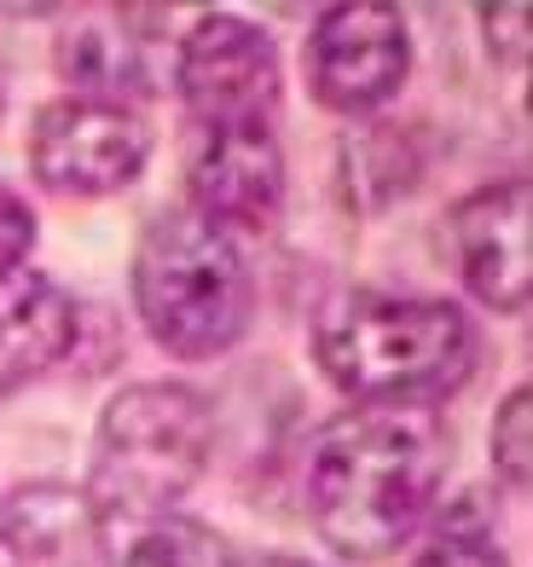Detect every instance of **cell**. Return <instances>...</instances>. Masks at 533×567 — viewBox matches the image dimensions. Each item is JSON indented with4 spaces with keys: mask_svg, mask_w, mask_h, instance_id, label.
<instances>
[{
    "mask_svg": "<svg viewBox=\"0 0 533 567\" xmlns=\"http://www.w3.org/2000/svg\"><path fill=\"white\" fill-rule=\"evenodd\" d=\"M447 475V434L406 405H366L314 441L308 515L348 561H383L435 504Z\"/></svg>",
    "mask_w": 533,
    "mask_h": 567,
    "instance_id": "cell-1",
    "label": "cell"
},
{
    "mask_svg": "<svg viewBox=\"0 0 533 567\" xmlns=\"http://www.w3.org/2000/svg\"><path fill=\"white\" fill-rule=\"evenodd\" d=\"M314 353L342 394L366 405H423L452 394L475 365V330L452 301L348 296L319 319Z\"/></svg>",
    "mask_w": 533,
    "mask_h": 567,
    "instance_id": "cell-2",
    "label": "cell"
},
{
    "mask_svg": "<svg viewBox=\"0 0 533 567\" xmlns=\"http://www.w3.org/2000/svg\"><path fill=\"white\" fill-rule=\"evenodd\" d=\"M134 307L145 330L181 359H215L249 330V267L233 231L192 209H168L145 226L134 255Z\"/></svg>",
    "mask_w": 533,
    "mask_h": 567,
    "instance_id": "cell-3",
    "label": "cell"
},
{
    "mask_svg": "<svg viewBox=\"0 0 533 567\" xmlns=\"http://www.w3.org/2000/svg\"><path fill=\"white\" fill-rule=\"evenodd\" d=\"M215 446V417L203 394L181 382H134L99 423L88 504L99 522H157L181 504Z\"/></svg>",
    "mask_w": 533,
    "mask_h": 567,
    "instance_id": "cell-4",
    "label": "cell"
},
{
    "mask_svg": "<svg viewBox=\"0 0 533 567\" xmlns=\"http://www.w3.org/2000/svg\"><path fill=\"white\" fill-rule=\"evenodd\" d=\"M174 87L197 127H267L278 105V47L249 18L209 12L181 41Z\"/></svg>",
    "mask_w": 533,
    "mask_h": 567,
    "instance_id": "cell-5",
    "label": "cell"
},
{
    "mask_svg": "<svg viewBox=\"0 0 533 567\" xmlns=\"http://www.w3.org/2000/svg\"><path fill=\"white\" fill-rule=\"evenodd\" d=\"M406 70H412V35H406V18L394 7L360 0V7H331L314 23L308 82L325 111H377L406 82Z\"/></svg>",
    "mask_w": 533,
    "mask_h": 567,
    "instance_id": "cell-6",
    "label": "cell"
},
{
    "mask_svg": "<svg viewBox=\"0 0 533 567\" xmlns=\"http://www.w3.org/2000/svg\"><path fill=\"white\" fill-rule=\"evenodd\" d=\"M151 157V134L129 105H93V99H59L47 105L30 140V168L41 186L105 197L122 192Z\"/></svg>",
    "mask_w": 533,
    "mask_h": 567,
    "instance_id": "cell-7",
    "label": "cell"
},
{
    "mask_svg": "<svg viewBox=\"0 0 533 567\" xmlns=\"http://www.w3.org/2000/svg\"><path fill=\"white\" fill-rule=\"evenodd\" d=\"M452 249L475 301L516 313L533 296V192L527 179H493L452 209Z\"/></svg>",
    "mask_w": 533,
    "mask_h": 567,
    "instance_id": "cell-8",
    "label": "cell"
},
{
    "mask_svg": "<svg viewBox=\"0 0 533 567\" xmlns=\"http://www.w3.org/2000/svg\"><path fill=\"white\" fill-rule=\"evenodd\" d=\"M285 203V157L273 127H197L192 215L221 231H256Z\"/></svg>",
    "mask_w": 533,
    "mask_h": 567,
    "instance_id": "cell-9",
    "label": "cell"
},
{
    "mask_svg": "<svg viewBox=\"0 0 533 567\" xmlns=\"http://www.w3.org/2000/svg\"><path fill=\"white\" fill-rule=\"evenodd\" d=\"M151 12H75L59 35V70L75 99L122 105L129 93H151Z\"/></svg>",
    "mask_w": 533,
    "mask_h": 567,
    "instance_id": "cell-10",
    "label": "cell"
},
{
    "mask_svg": "<svg viewBox=\"0 0 533 567\" xmlns=\"http://www.w3.org/2000/svg\"><path fill=\"white\" fill-rule=\"evenodd\" d=\"M75 342V301L47 272H0V400L53 371Z\"/></svg>",
    "mask_w": 533,
    "mask_h": 567,
    "instance_id": "cell-11",
    "label": "cell"
},
{
    "mask_svg": "<svg viewBox=\"0 0 533 567\" xmlns=\"http://www.w3.org/2000/svg\"><path fill=\"white\" fill-rule=\"evenodd\" d=\"M0 545L18 567H88L99 550V509L64 481L18 486L0 498Z\"/></svg>",
    "mask_w": 533,
    "mask_h": 567,
    "instance_id": "cell-12",
    "label": "cell"
},
{
    "mask_svg": "<svg viewBox=\"0 0 533 567\" xmlns=\"http://www.w3.org/2000/svg\"><path fill=\"white\" fill-rule=\"evenodd\" d=\"M122 567H238V556L215 527L192 522V515H157L129 545Z\"/></svg>",
    "mask_w": 533,
    "mask_h": 567,
    "instance_id": "cell-13",
    "label": "cell"
},
{
    "mask_svg": "<svg viewBox=\"0 0 533 567\" xmlns=\"http://www.w3.org/2000/svg\"><path fill=\"white\" fill-rule=\"evenodd\" d=\"M493 463H499V475L516 486H527L533 475V394L516 389L511 400L499 405V423H493Z\"/></svg>",
    "mask_w": 533,
    "mask_h": 567,
    "instance_id": "cell-14",
    "label": "cell"
},
{
    "mask_svg": "<svg viewBox=\"0 0 533 567\" xmlns=\"http://www.w3.org/2000/svg\"><path fill=\"white\" fill-rule=\"evenodd\" d=\"M418 567H504V550L488 533V522H475V515H447L441 538L418 556Z\"/></svg>",
    "mask_w": 533,
    "mask_h": 567,
    "instance_id": "cell-15",
    "label": "cell"
},
{
    "mask_svg": "<svg viewBox=\"0 0 533 567\" xmlns=\"http://www.w3.org/2000/svg\"><path fill=\"white\" fill-rule=\"evenodd\" d=\"M527 12L522 7H499V12H481V35H488V47H493V59H504V64H522L527 59Z\"/></svg>",
    "mask_w": 533,
    "mask_h": 567,
    "instance_id": "cell-16",
    "label": "cell"
},
{
    "mask_svg": "<svg viewBox=\"0 0 533 567\" xmlns=\"http://www.w3.org/2000/svg\"><path fill=\"white\" fill-rule=\"evenodd\" d=\"M35 244V215L23 209L12 192H0V272L23 267V255Z\"/></svg>",
    "mask_w": 533,
    "mask_h": 567,
    "instance_id": "cell-17",
    "label": "cell"
},
{
    "mask_svg": "<svg viewBox=\"0 0 533 567\" xmlns=\"http://www.w3.org/2000/svg\"><path fill=\"white\" fill-rule=\"evenodd\" d=\"M249 567H314V561H301V556H256Z\"/></svg>",
    "mask_w": 533,
    "mask_h": 567,
    "instance_id": "cell-18",
    "label": "cell"
}]
</instances>
